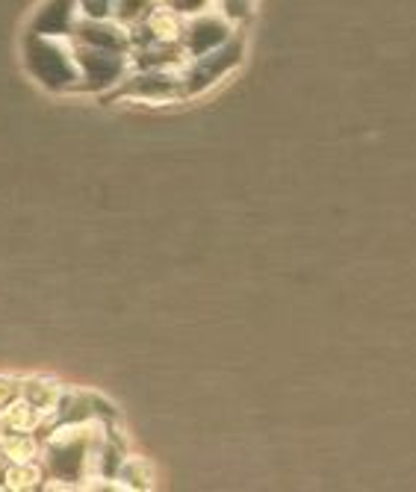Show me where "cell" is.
<instances>
[{
  "label": "cell",
  "mask_w": 416,
  "mask_h": 492,
  "mask_svg": "<svg viewBox=\"0 0 416 492\" xmlns=\"http://www.w3.org/2000/svg\"><path fill=\"white\" fill-rule=\"evenodd\" d=\"M21 398H27L41 413H53L62 401V389L48 380H27L24 387H21Z\"/></svg>",
  "instance_id": "1"
},
{
  "label": "cell",
  "mask_w": 416,
  "mask_h": 492,
  "mask_svg": "<svg viewBox=\"0 0 416 492\" xmlns=\"http://www.w3.org/2000/svg\"><path fill=\"white\" fill-rule=\"evenodd\" d=\"M39 480H41V472L33 460L6 469V487L9 489H33V487H39Z\"/></svg>",
  "instance_id": "2"
},
{
  "label": "cell",
  "mask_w": 416,
  "mask_h": 492,
  "mask_svg": "<svg viewBox=\"0 0 416 492\" xmlns=\"http://www.w3.org/2000/svg\"><path fill=\"white\" fill-rule=\"evenodd\" d=\"M13 395H21L18 383L6 380V378H0V407H6V404L13 401Z\"/></svg>",
  "instance_id": "3"
}]
</instances>
